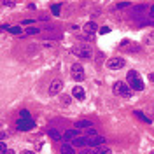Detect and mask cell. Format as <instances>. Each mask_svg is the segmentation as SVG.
Returning <instances> with one entry per match:
<instances>
[{
	"label": "cell",
	"mask_w": 154,
	"mask_h": 154,
	"mask_svg": "<svg viewBox=\"0 0 154 154\" xmlns=\"http://www.w3.org/2000/svg\"><path fill=\"white\" fill-rule=\"evenodd\" d=\"M82 30H84L86 33H93V32H96V30H98V26H96L95 21H90V23H86V25L82 26Z\"/></svg>",
	"instance_id": "obj_13"
},
{
	"label": "cell",
	"mask_w": 154,
	"mask_h": 154,
	"mask_svg": "<svg viewBox=\"0 0 154 154\" xmlns=\"http://www.w3.org/2000/svg\"><path fill=\"white\" fill-rule=\"evenodd\" d=\"M70 70H72V77H74L77 82L84 81V69H82V65H79V63H74Z\"/></svg>",
	"instance_id": "obj_5"
},
{
	"label": "cell",
	"mask_w": 154,
	"mask_h": 154,
	"mask_svg": "<svg viewBox=\"0 0 154 154\" xmlns=\"http://www.w3.org/2000/svg\"><path fill=\"white\" fill-rule=\"evenodd\" d=\"M91 152L93 154H111V151H109V149H100V147H95Z\"/></svg>",
	"instance_id": "obj_18"
},
{
	"label": "cell",
	"mask_w": 154,
	"mask_h": 154,
	"mask_svg": "<svg viewBox=\"0 0 154 154\" xmlns=\"http://www.w3.org/2000/svg\"><path fill=\"white\" fill-rule=\"evenodd\" d=\"M60 152H61V154H75V149H74L72 144H63V145L60 147Z\"/></svg>",
	"instance_id": "obj_12"
},
{
	"label": "cell",
	"mask_w": 154,
	"mask_h": 154,
	"mask_svg": "<svg viewBox=\"0 0 154 154\" xmlns=\"http://www.w3.org/2000/svg\"><path fill=\"white\" fill-rule=\"evenodd\" d=\"M21 154H35V152H33V151H23Z\"/></svg>",
	"instance_id": "obj_28"
},
{
	"label": "cell",
	"mask_w": 154,
	"mask_h": 154,
	"mask_svg": "<svg viewBox=\"0 0 154 154\" xmlns=\"http://www.w3.org/2000/svg\"><path fill=\"white\" fill-rule=\"evenodd\" d=\"M149 154H154V152H149Z\"/></svg>",
	"instance_id": "obj_33"
},
{
	"label": "cell",
	"mask_w": 154,
	"mask_h": 154,
	"mask_svg": "<svg viewBox=\"0 0 154 154\" xmlns=\"http://www.w3.org/2000/svg\"><path fill=\"white\" fill-rule=\"evenodd\" d=\"M88 138V137H86ZM103 142H105V138L103 137H100V135H96V137H91V138H88V145L90 147H102L103 145Z\"/></svg>",
	"instance_id": "obj_8"
},
{
	"label": "cell",
	"mask_w": 154,
	"mask_h": 154,
	"mask_svg": "<svg viewBox=\"0 0 154 154\" xmlns=\"http://www.w3.org/2000/svg\"><path fill=\"white\" fill-rule=\"evenodd\" d=\"M151 16H152V18H154V5H152V7H151Z\"/></svg>",
	"instance_id": "obj_31"
},
{
	"label": "cell",
	"mask_w": 154,
	"mask_h": 154,
	"mask_svg": "<svg viewBox=\"0 0 154 154\" xmlns=\"http://www.w3.org/2000/svg\"><path fill=\"white\" fill-rule=\"evenodd\" d=\"M19 117H21V119H32V117H30V112L26 111V109H23V111L19 112Z\"/></svg>",
	"instance_id": "obj_20"
},
{
	"label": "cell",
	"mask_w": 154,
	"mask_h": 154,
	"mask_svg": "<svg viewBox=\"0 0 154 154\" xmlns=\"http://www.w3.org/2000/svg\"><path fill=\"white\" fill-rule=\"evenodd\" d=\"M47 135H49V138H53L54 142H60V140H63V135L60 133L58 130H54V128H51V130L47 131Z\"/></svg>",
	"instance_id": "obj_10"
},
{
	"label": "cell",
	"mask_w": 154,
	"mask_h": 154,
	"mask_svg": "<svg viewBox=\"0 0 154 154\" xmlns=\"http://www.w3.org/2000/svg\"><path fill=\"white\" fill-rule=\"evenodd\" d=\"M86 135H88V138H91V137H96L98 135V131H96V128H86Z\"/></svg>",
	"instance_id": "obj_17"
},
{
	"label": "cell",
	"mask_w": 154,
	"mask_h": 154,
	"mask_svg": "<svg viewBox=\"0 0 154 154\" xmlns=\"http://www.w3.org/2000/svg\"><path fill=\"white\" fill-rule=\"evenodd\" d=\"M149 81H154V74H151V75H149Z\"/></svg>",
	"instance_id": "obj_32"
},
{
	"label": "cell",
	"mask_w": 154,
	"mask_h": 154,
	"mask_svg": "<svg viewBox=\"0 0 154 154\" xmlns=\"http://www.w3.org/2000/svg\"><path fill=\"white\" fill-rule=\"evenodd\" d=\"M133 11H135V12H142V11H145V5H137Z\"/></svg>",
	"instance_id": "obj_25"
},
{
	"label": "cell",
	"mask_w": 154,
	"mask_h": 154,
	"mask_svg": "<svg viewBox=\"0 0 154 154\" xmlns=\"http://www.w3.org/2000/svg\"><path fill=\"white\" fill-rule=\"evenodd\" d=\"M5 154H16V152H14V151H12V149H9V151H7V152H5Z\"/></svg>",
	"instance_id": "obj_30"
},
{
	"label": "cell",
	"mask_w": 154,
	"mask_h": 154,
	"mask_svg": "<svg viewBox=\"0 0 154 154\" xmlns=\"http://www.w3.org/2000/svg\"><path fill=\"white\" fill-rule=\"evenodd\" d=\"M128 82H130V88L131 90H135V91H142L144 90V81L140 79V74L135 72V70H130L128 72Z\"/></svg>",
	"instance_id": "obj_1"
},
{
	"label": "cell",
	"mask_w": 154,
	"mask_h": 154,
	"mask_svg": "<svg viewBox=\"0 0 154 154\" xmlns=\"http://www.w3.org/2000/svg\"><path fill=\"white\" fill-rule=\"evenodd\" d=\"M4 5H9V7H12V5H14V2H12V0H4Z\"/></svg>",
	"instance_id": "obj_26"
},
{
	"label": "cell",
	"mask_w": 154,
	"mask_h": 154,
	"mask_svg": "<svg viewBox=\"0 0 154 154\" xmlns=\"http://www.w3.org/2000/svg\"><path fill=\"white\" fill-rule=\"evenodd\" d=\"M109 32H111V28H109V26H102V28L98 30L100 35H105V33H109Z\"/></svg>",
	"instance_id": "obj_23"
},
{
	"label": "cell",
	"mask_w": 154,
	"mask_h": 154,
	"mask_svg": "<svg viewBox=\"0 0 154 154\" xmlns=\"http://www.w3.org/2000/svg\"><path fill=\"white\" fill-rule=\"evenodd\" d=\"M124 60L123 58H111L107 61V69H111V70H117V69H123L124 67Z\"/></svg>",
	"instance_id": "obj_6"
},
{
	"label": "cell",
	"mask_w": 154,
	"mask_h": 154,
	"mask_svg": "<svg viewBox=\"0 0 154 154\" xmlns=\"http://www.w3.org/2000/svg\"><path fill=\"white\" fill-rule=\"evenodd\" d=\"M72 95H74L77 100H84V96H86V93H84V90H82V86H75L74 90H72Z\"/></svg>",
	"instance_id": "obj_11"
},
{
	"label": "cell",
	"mask_w": 154,
	"mask_h": 154,
	"mask_svg": "<svg viewBox=\"0 0 154 154\" xmlns=\"http://www.w3.org/2000/svg\"><path fill=\"white\" fill-rule=\"evenodd\" d=\"M128 5H130V2H121V4H119V5H117V7H119V9H121V7H128Z\"/></svg>",
	"instance_id": "obj_27"
},
{
	"label": "cell",
	"mask_w": 154,
	"mask_h": 154,
	"mask_svg": "<svg viewBox=\"0 0 154 154\" xmlns=\"http://www.w3.org/2000/svg\"><path fill=\"white\" fill-rule=\"evenodd\" d=\"M39 32H40V30H39L37 26H30V28L26 30V33H28V35H35V33H39Z\"/></svg>",
	"instance_id": "obj_22"
},
{
	"label": "cell",
	"mask_w": 154,
	"mask_h": 154,
	"mask_svg": "<svg viewBox=\"0 0 154 154\" xmlns=\"http://www.w3.org/2000/svg\"><path fill=\"white\" fill-rule=\"evenodd\" d=\"M16 128L19 130V131H30V130H33L35 128V121L33 119H18L16 121Z\"/></svg>",
	"instance_id": "obj_4"
},
{
	"label": "cell",
	"mask_w": 154,
	"mask_h": 154,
	"mask_svg": "<svg viewBox=\"0 0 154 154\" xmlns=\"http://www.w3.org/2000/svg\"><path fill=\"white\" fill-rule=\"evenodd\" d=\"M79 154H93V152H90V151H81Z\"/></svg>",
	"instance_id": "obj_29"
},
{
	"label": "cell",
	"mask_w": 154,
	"mask_h": 154,
	"mask_svg": "<svg viewBox=\"0 0 154 154\" xmlns=\"http://www.w3.org/2000/svg\"><path fill=\"white\" fill-rule=\"evenodd\" d=\"M79 137V130L77 128H70V130H67V131H65V133H63V138L65 140H74V138H77Z\"/></svg>",
	"instance_id": "obj_9"
},
{
	"label": "cell",
	"mask_w": 154,
	"mask_h": 154,
	"mask_svg": "<svg viewBox=\"0 0 154 154\" xmlns=\"http://www.w3.org/2000/svg\"><path fill=\"white\" fill-rule=\"evenodd\" d=\"M72 145L74 147H84V145H88V138L86 137H77V138L72 140Z\"/></svg>",
	"instance_id": "obj_14"
},
{
	"label": "cell",
	"mask_w": 154,
	"mask_h": 154,
	"mask_svg": "<svg viewBox=\"0 0 154 154\" xmlns=\"http://www.w3.org/2000/svg\"><path fill=\"white\" fill-rule=\"evenodd\" d=\"M133 114H135V117H138L140 121H144V123H147V124L151 123V117H147V116H145V114H144L142 111H135Z\"/></svg>",
	"instance_id": "obj_16"
},
{
	"label": "cell",
	"mask_w": 154,
	"mask_h": 154,
	"mask_svg": "<svg viewBox=\"0 0 154 154\" xmlns=\"http://www.w3.org/2000/svg\"><path fill=\"white\" fill-rule=\"evenodd\" d=\"M21 32H23V30H21V26H11L9 28V33H14V35L16 33H21Z\"/></svg>",
	"instance_id": "obj_21"
},
{
	"label": "cell",
	"mask_w": 154,
	"mask_h": 154,
	"mask_svg": "<svg viewBox=\"0 0 154 154\" xmlns=\"http://www.w3.org/2000/svg\"><path fill=\"white\" fill-rule=\"evenodd\" d=\"M0 152H2V154L7 152V145H5V142H0Z\"/></svg>",
	"instance_id": "obj_24"
},
{
	"label": "cell",
	"mask_w": 154,
	"mask_h": 154,
	"mask_svg": "<svg viewBox=\"0 0 154 154\" xmlns=\"http://www.w3.org/2000/svg\"><path fill=\"white\" fill-rule=\"evenodd\" d=\"M72 51H74L79 58H84V60H90V58L93 56V49L88 46V44H79V46H75Z\"/></svg>",
	"instance_id": "obj_3"
},
{
	"label": "cell",
	"mask_w": 154,
	"mask_h": 154,
	"mask_svg": "<svg viewBox=\"0 0 154 154\" xmlns=\"http://www.w3.org/2000/svg\"><path fill=\"white\" fill-rule=\"evenodd\" d=\"M93 124H91V121L90 119H79L77 123H75V128L79 130V128H91Z\"/></svg>",
	"instance_id": "obj_15"
},
{
	"label": "cell",
	"mask_w": 154,
	"mask_h": 154,
	"mask_svg": "<svg viewBox=\"0 0 154 154\" xmlns=\"http://www.w3.org/2000/svg\"><path fill=\"white\" fill-rule=\"evenodd\" d=\"M61 88H63V82L60 81V79H54L53 82H51V86H49V95L53 96V95H58L60 91H61Z\"/></svg>",
	"instance_id": "obj_7"
},
{
	"label": "cell",
	"mask_w": 154,
	"mask_h": 154,
	"mask_svg": "<svg viewBox=\"0 0 154 154\" xmlns=\"http://www.w3.org/2000/svg\"><path fill=\"white\" fill-rule=\"evenodd\" d=\"M112 91H114V95H117V96H123V98H130V96H131V88H130L126 82H123V81H117V82H114Z\"/></svg>",
	"instance_id": "obj_2"
},
{
	"label": "cell",
	"mask_w": 154,
	"mask_h": 154,
	"mask_svg": "<svg viewBox=\"0 0 154 154\" xmlns=\"http://www.w3.org/2000/svg\"><path fill=\"white\" fill-rule=\"evenodd\" d=\"M51 11H53V14H54V16H60L61 5H60V4H54V5H51Z\"/></svg>",
	"instance_id": "obj_19"
}]
</instances>
